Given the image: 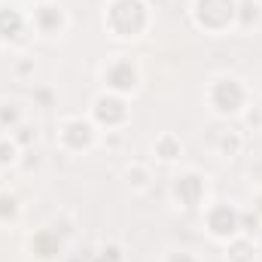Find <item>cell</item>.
Here are the masks:
<instances>
[{"mask_svg": "<svg viewBox=\"0 0 262 262\" xmlns=\"http://www.w3.org/2000/svg\"><path fill=\"white\" fill-rule=\"evenodd\" d=\"M89 119L98 125V131H125L131 125V98L98 92L89 104Z\"/></svg>", "mask_w": 262, "mask_h": 262, "instance_id": "cell-7", "label": "cell"}, {"mask_svg": "<svg viewBox=\"0 0 262 262\" xmlns=\"http://www.w3.org/2000/svg\"><path fill=\"white\" fill-rule=\"evenodd\" d=\"M34 73H37V61L31 58V55H18L15 61H12V76L15 79H34Z\"/></svg>", "mask_w": 262, "mask_h": 262, "instance_id": "cell-25", "label": "cell"}, {"mask_svg": "<svg viewBox=\"0 0 262 262\" xmlns=\"http://www.w3.org/2000/svg\"><path fill=\"white\" fill-rule=\"evenodd\" d=\"M70 262H79V259H70ZM82 262H95V253H89V256H85Z\"/></svg>", "mask_w": 262, "mask_h": 262, "instance_id": "cell-31", "label": "cell"}, {"mask_svg": "<svg viewBox=\"0 0 262 262\" xmlns=\"http://www.w3.org/2000/svg\"><path fill=\"white\" fill-rule=\"evenodd\" d=\"M25 119L28 116H25V107L18 101H0V131L3 134H12Z\"/></svg>", "mask_w": 262, "mask_h": 262, "instance_id": "cell-17", "label": "cell"}, {"mask_svg": "<svg viewBox=\"0 0 262 262\" xmlns=\"http://www.w3.org/2000/svg\"><path fill=\"white\" fill-rule=\"evenodd\" d=\"M259 28H262V0H238L235 31H241V34H256Z\"/></svg>", "mask_w": 262, "mask_h": 262, "instance_id": "cell-14", "label": "cell"}, {"mask_svg": "<svg viewBox=\"0 0 262 262\" xmlns=\"http://www.w3.org/2000/svg\"><path fill=\"white\" fill-rule=\"evenodd\" d=\"M247 149V137H244V128H235V125H226L213 134V152L226 162H235L238 156H244Z\"/></svg>", "mask_w": 262, "mask_h": 262, "instance_id": "cell-12", "label": "cell"}, {"mask_svg": "<svg viewBox=\"0 0 262 262\" xmlns=\"http://www.w3.org/2000/svg\"><path fill=\"white\" fill-rule=\"evenodd\" d=\"M55 143L64 156H85L101 143V131L89 116H64L58 122Z\"/></svg>", "mask_w": 262, "mask_h": 262, "instance_id": "cell-6", "label": "cell"}, {"mask_svg": "<svg viewBox=\"0 0 262 262\" xmlns=\"http://www.w3.org/2000/svg\"><path fill=\"white\" fill-rule=\"evenodd\" d=\"M235 12H238V0H189L192 25L210 37H223L235 31Z\"/></svg>", "mask_w": 262, "mask_h": 262, "instance_id": "cell-3", "label": "cell"}, {"mask_svg": "<svg viewBox=\"0 0 262 262\" xmlns=\"http://www.w3.org/2000/svg\"><path fill=\"white\" fill-rule=\"evenodd\" d=\"M67 250V241L52 229V226H40L34 235H28V253L34 262H58Z\"/></svg>", "mask_w": 262, "mask_h": 262, "instance_id": "cell-10", "label": "cell"}, {"mask_svg": "<svg viewBox=\"0 0 262 262\" xmlns=\"http://www.w3.org/2000/svg\"><path fill=\"white\" fill-rule=\"evenodd\" d=\"M247 177H250V183H256L262 189V156H253L247 162Z\"/></svg>", "mask_w": 262, "mask_h": 262, "instance_id": "cell-29", "label": "cell"}, {"mask_svg": "<svg viewBox=\"0 0 262 262\" xmlns=\"http://www.w3.org/2000/svg\"><path fill=\"white\" fill-rule=\"evenodd\" d=\"M21 220V198L12 189H0V226H15Z\"/></svg>", "mask_w": 262, "mask_h": 262, "instance_id": "cell-18", "label": "cell"}, {"mask_svg": "<svg viewBox=\"0 0 262 262\" xmlns=\"http://www.w3.org/2000/svg\"><path fill=\"white\" fill-rule=\"evenodd\" d=\"M95 262H125V250H122V244H116V241L101 244L98 253H95Z\"/></svg>", "mask_w": 262, "mask_h": 262, "instance_id": "cell-24", "label": "cell"}, {"mask_svg": "<svg viewBox=\"0 0 262 262\" xmlns=\"http://www.w3.org/2000/svg\"><path fill=\"white\" fill-rule=\"evenodd\" d=\"M12 137L18 140V146H21V149H34V146H37V140H40V128H37L34 122H28V119H25L18 128L12 131Z\"/></svg>", "mask_w": 262, "mask_h": 262, "instance_id": "cell-20", "label": "cell"}, {"mask_svg": "<svg viewBox=\"0 0 262 262\" xmlns=\"http://www.w3.org/2000/svg\"><path fill=\"white\" fill-rule=\"evenodd\" d=\"M168 192L177 210H201L207 204V174L198 168H180L171 177Z\"/></svg>", "mask_w": 262, "mask_h": 262, "instance_id": "cell-8", "label": "cell"}, {"mask_svg": "<svg viewBox=\"0 0 262 262\" xmlns=\"http://www.w3.org/2000/svg\"><path fill=\"white\" fill-rule=\"evenodd\" d=\"M201 226H204V232H207L210 241L226 244L235 235H241V207L235 201L216 198V201H210V204L201 207Z\"/></svg>", "mask_w": 262, "mask_h": 262, "instance_id": "cell-5", "label": "cell"}, {"mask_svg": "<svg viewBox=\"0 0 262 262\" xmlns=\"http://www.w3.org/2000/svg\"><path fill=\"white\" fill-rule=\"evenodd\" d=\"M31 101H34V107H43V110H52L55 107V101H58V92L52 89V85H34V92H31Z\"/></svg>", "mask_w": 262, "mask_h": 262, "instance_id": "cell-21", "label": "cell"}, {"mask_svg": "<svg viewBox=\"0 0 262 262\" xmlns=\"http://www.w3.org/2000/svg\"><path fill=\"white\" fill-rule=\"evenodd\" d=\"M183 152H186V146H183V137H180L177 131H162V134H156V140H152V159H156V162H162V165H177V162L183 159Z\"/></svg>", "mask_w": 262, "mask_h": 262, "instance_id": "cell-13", "label": "cell"}, {"mask_svg": "<svg viewBox=\"0 0 262 262\" xmlns=\"http://www.w3.org/2000/svg\"><path fill=\"white\" fill-rule=\"evenodd\" d=\"M250 101L253 92L238 73H213L204 85V104L216 119H241Z\"/></svg>", "mask_w": 262, "mask_h": 262, "instance_id": "cell-2", "label": "cell"}, {"mask_svg": "<svg viewBox=\"0 0 262 262\" xmlns=\"http://www.w3.org/2000/svg\"><path fill=\"white\" fill-rule=\"evenodd\" d=\"M40 168H43V156L37 152V146H34V149H25L21 159H18V171L34 174V171H40Z\"/></svg>", "mask_w": 262, "mask_h": 262, "instance_id": "cell-26", "label": "cell"}, {"mask_svg": "<svg viewBox=\"0 0 262 262\" xmlns=\"http://www.w3.org/2000/svg\"><path fill=\"white\" fill-rule=\"evenodd\" d=\"M21 146L12 134H0V171H9V168H18V159H21Z\"/></svg>", "mask_w": 262, "mask_h": 262, "instance_id": "cell-19", "label": "cell"}, {"mask_svg": "<svg viewBox=\"0 0 262 262\" xmlns=\"http://www.w3.org/2000/svg\"><path fill=\"white\" fill-rule=\"evenodd\" d=\"M101 28L119 43H134L149 34L152 6L149 0H107L101 9Z\"/></svg>", "mask_w": 262, "mask_h": 262, "instance_id": "cell-1", "label": "cell"}, {"mask_svg": "<svg viewBox=\"0 0 262 262\" xmlns=\"http://www.w3.org/2000/svg\"><path fill=\"white\" fill-rule=\"evenodd\" d=\"M28 21H31V31H37V34L46 37V40L64 37L67 28H70V15H67V9L58 0L34 3V9L28 12Z\"/></svg>", "mask_w": 262, "mask_h": 262, "instance_id": "cell-9", "label": "cell"}, {"mask_svg": "<svg viewBox=\"0 0 262 262\" xmlns=\"http://www.w3.org/2000/svg\"><path fill=\"white\" fill-rule=\"evenodd\" d=\"M259 247L250 235H235L232 241L223 244V259L226 262H256Z\"/></svg>", "mask_w": 262, "mask_h": 262, "instance_id": "cell-15", "label": "cell"}, {"mask_svg": "<svg viewBox=\"0 0 262 262\" xmlns=\"http://www.w3.org/2000/svg\"><path fill=\"white\" fill-rule=\"evenodd\" d=\"M241 122H244V131H262V101H250L247 110L241 113Z\"/></svg>", "mask_w": 262, "mask_h": 262, "instance_id": "cell-22", "label": "cell"}, {"mask_svg": "<svg viewBox=\"0 0 262 262\" xmlns=\"http://www.w3.org/2000/svg\"><path fill=\"white\" fill-rule=\"evenodd\" d=\"M101 82H104V92H113V95H122V98H134L140 92V85H143V70L137 64V58L119 52V55H110L104 61Z\"/></svg>", "mask_w": 262, "mask_h": 262, "instance_id": "cell-4", "label": "cell"}, {"mask_svg": "<svg viewBox=\"0 0 262 262\" xmlns=\"http://www.w3.org/2000/svg\"><path fill=\"white\" fill-rule=\"evenodd\" d=\"M49 226H52V229H55V232H58V235L64 238L67 244H70V241L76 238V220H73L70 213H58V216H55V220H52Z\"/></svg>", "mask_w": 262, "mask_h": 262, "instance_id": "cell-23", "label": "cell"}, {"mask_svg": "<svg viewBox=\"0 0 262 262\" xmlns=\"http://www.w3.org/2000/svg\"><path fill=\"white\" fill-rule=\"evenodd\" d=\"M34 3H43V0H34Z\"/></svg>", "mask_w": 262, "mask_h": 262, "instance_id": "cell-32", "label": "cell"}, {"mask_svg": "<svg viewBox=\"0 0 262 262\" xmlns=\"http://www.w3.org/2000/svg\"><path fill=\"white\" fill-rule=\"evenodd\" d=\"M262 226V216L256 213V210H244L241 207V235H256V229Z\"/></svg>", "mask_w": 262, "mask_h": 262, "instance_id": "cell-27", "label": "cell"}, {"mask_svg": "<svg viewBox=\"0 0 262 262\" xmlns=\"http://www.w3.org/2000/svg\"><path fill=\"white\" fill-rule=\"evenodd\" d=\"M250 210H256V213L262 216V189L256 192V195H253V207H250Z\"/></svg>", "mask_w": 262, "mask_h": 262, "instance_id": "cell-30", "label": "cell"}, {"mask_svg": "<svg viewBox=\"0 0 262 262\" xmlns=\"http://www.w3.org/2000/svg\"><path fill=\"white\" fill-rule=\"evenodd\" d=\"M162 262H201V256H198V253H192V250L174 247V250H168V253L162 256Z\"/></svg>", "mask_w": 262, "mask_h": 262, "instance_id": "cell-28", "label": "cell"}, {"mask_svg": "<svg viewBox=\"0 0 262 262\" xmlns=\"http://www.w3.org/2000/svg\"><path fill=\"white\" fill-rule=\"evenodd\" d=\"M28 31H31L28 15L18 6L0 3V46H18V43H25Z\"/></svg>", "mask_w": 262, "mask_h": 262, "instance_id": "cell-11", "label": "cell"}, {"mask_svg": "<svg viewBox=\"0 0 262 262\" xmlns=\"http://www.w3.org/2000/svg\"><path fill=\"white\" fill-rule=\"evenodd\" d=\"M122 177H125V186H128L131 192H149V186L156 180L152 168L146 162H128L125 171H122Z\"/></svg>", "mask_w": 262, "mask_h": 262, "instance_id": "cell-16", "label": "cell"}]
</instances>
